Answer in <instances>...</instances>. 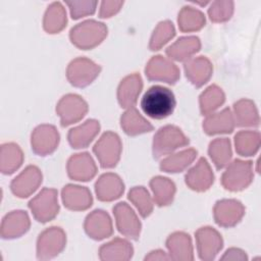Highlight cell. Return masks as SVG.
Masks as SVG:
<instances>
[{
	"label": "cell",
	"instance_id": "cell-1",
	"mask_svg": "<svg viewBox=\"0 0 261 261\" xmlns=\"http://www.w3.org/2000/svg\"><path fill=\"white\" fill-rule=\"evenodd\" d=\"M141 107L148 116L155 119H162L173 112L175 98L169 89L162 86H153L144 94Z\"/></svg>",
	"mask_w": 261,
	"mask_h": 261
},
{
	"label": "cell",
	"instance_id": "cell-2",
	"mask_svg": "<svg viewBox=\"0 0 261 261\" xmlns=\"http://www.w3.org/2000/svg\"><path fill=\"white\" fill-rule=\"evenodd\" d=\"M252 180V163L236 160L222 176V184L225 189L240 191L245 189Z\"/></svg>",
	"mask_w": 261,
	"mask_h": 261
},
{
	"label": "cell",
	"instance_id": "cell-3",
	"mask_svg": "<svg viewBox=\"0 0 261 261\" xmlns=\"http://www.w3.org/2000/svg\"><path fill=\"white\" fill-rule=\"evenodd\" d=\"M188 143L189 140L178 128L174 126H165L161 128L154 138V156L158 158L179 146L187 145Z\"/></svg>",
	"mask_w": 261,
	"mask_h": 261
},
{
	"label": "cell",
	"instance_id": "cell-4",
	"mask_svg": "<svg viewBox=\"0 0 261 261\" xmlns=\"http://www.w3.org/2000/svg\"><path fill=\"white\" fill-rule=\"evenodd\" d=\"M119 151L118 137L111 133L105 134L94 148V152L100 159L102 167L114 166L119 158Z\"/></svg>",
	"mask_w": 261,
	"mask_h": 261
},
{
	"label": "cell",
	"instance_id": "cell-5",
	"mask_svg": "<svg viewBox=\"0 0 261 261\" xmlns=\"http://www.w3.org/2000/svg\"><path fill=\"white\" fill-rule=\"evenodd\" d=\"M30 208L39 221L46 222L50 220L58 211L56 192L54 190H44L36 199L30 202Z\"/></svg>",
	"mask_w": 261,
	"mask_h": 261
},
{
	"label": "cell",
	"instance_id": "cell-6",
	"mask_svg": "<svg viewBox=\"0 0 261 261\" xmlns=\"http://www.w3.org/2000/svg\"><path fill=\"white\" fill-rule=\"evenodd\" d=\"M65 243L63 232L56 228L46 230L40 236L38 242V258L48 259L56 256L63 249Z\"/></svg>",
	"mask_w": 261,
	"mask_h": 261
},
{
	"label": "cell",
	"instance_id": "cell-7",
	"mask_svg": "<svg viewBox=\"0 0 261 261\" xmlns=\"http://www.w3.org/2000/svg\"><path fill=\"white\" fill-rule=\"evenodd\" d=\"M100 67L87 59H76L71 62L68 68V79L74 86L83 87L96 77Z\"/></svg>",
	"mask_w": 261,
	"mask_h": 261
},
{
	"label": "cell",
	"instance_id": "cell-8",
	"mask_svg": "<svg viewBox=\"0 0 261 261\" xmlns=\"http://www.w3.org/2000/svg\"><path fill=\"white\" fill-rule=\"evenodd\" d=\"M87 111V104L75 95L63 97L58 105V112L61 116V124L68 125L82 118Z\"/></svg>",
	"mask_w": 261,
	"mask_h": 261
},
{
	"label": "cell",
	"instance_id": "cell-9",
	"mask_svg": "<svg viewBox=\"0 0 261 261\" xmlns=\"http://www.w3.org/2000/svg\"><path fill=\"white\" fill-rule=\"evenodd\" d=\"M199 256L203 260L214 259L217 252L222 248L220 236L212 228L205 227L197 232Z\"/></svg>",
	"mask_w": 261,
	"mask_h": 261
},
{
	"label": "cell",
	"instance_id": "cell-10",
	"mask_svg": "<svg viewBox=\"0 0 261 261\" xmlns=\"http://www.w3.org/2000/svg\"><path fill=\"white\" fill-rule=\"evenodd\" d=\"M113 211L117 219L116 222L119 231L128 238L138 239L141 224L126 203H119L113 208Z\"/></svg>",
	"mask_w": 261,
	"mask_h": 261
},
{
	"label": "cell",
	"instance_id": "cell-11",
	"mask_svg": "<svg viewBox=\"0 0 261 261\" xmlns=\"http://www.w3.org/2000/svg\"><path fill=\"white\" fill-rule=\"evenodd\" d=\"M146 72L150 80H161L169 84L175 83L178 79L177 67L163 59L161 56H156L150 61L146 68Z\"/></svg>",
	"mask_w": 261,
	"mask_h": 261
},
{
	"label": "cell",
	"instance_id": "cell-12",
	"mask_svg": "<svg viewBox=\"0 0 261 261\" xmlns=\"http://www.w3.org/2000/svg\"><path fill=\"white\" fill-rule=\"evenodd\" d=\"M244 214V208L240 202L234 200H224L218 202L215 208L216 222L223 226L236 224Z\"/></svg>",
	"mask_w": 261,
	"mask_h": 261
},
{
	"label": "cell",
	"instance_id": "cell-13",
	"mask_svg": "<svg viewBox=\"0 0 261 261\" xmlns=\"http://www.w3.org/2000/svg\"><path fill=\"white\" fill-rule=\"evenodd\" d=\"M186 178L187 184L197 191H204L213 182V174L204 158H201L198 164L190 170Z\"/></svg>",
	"mask_w": 261,
	"mask_h": 261
},
{
	"label": "cell",
	"instance_id": "cell-14",
	"mask_svg": "<svg viewBox=\"0 0 261 261\" xmlns=\"http://www.w3.org/2000/svg\"><path fill=\"white\" fill-rule=\"evenodd\" d=\"M167 248L169 249L171 259L193 260L191 240L189 236L182 232L170 236L167 241Z\"/></svg>",
	"mask_w": 261,
	"mask_h": 261
},
{
	"label": "cell",
	"instance_id": "cell-15",
	"mask_svg": "<svg viewBox=\"0 0 261 261\" xmlns=\"http://www.w3.org/2000/svg\"><path fill=\"white\" fill-rule=\"evenodd\" d=\"M35 134L43 138V140L32 139V145L34 146L33 148L35 152L39 154H47L56 148V144L58 143V134H56L53 126H40L36 129Z\"/></svg>",
	"mask_w": 261,
	"mask_h": 261
},
{
	"label": "cell",
	"instance_id": "cell-16",
	"mask_svg": "<svg viewBox=\"0 0 261 261\" xmlns=\"http://www.w3.org/2000/svg\"><path fill=\"white\" fill-rule=\"evenodd\" d=\"M99 130V124L95 120H88L85 124L73 128L69 132L68 140L72 147H86Z\"/></svg>",
	"mask_w": 261,
	"mask_h": 261
},
{
	"label": "cell",
	"instance_id": "cell-17",
	"mask_svg": "<svg viewBox=\"0 0 261 261\" xmlns=\"http://www.w3.org/2000/svg\"><path fill=\"white\" fill-rule=\"evenodd\" d=\"M141 88L142 81L137 74L130 75L123 80L118 89V100L121 107L132 106L136 102Z\"/></svg>",
	"mask_w": 261,
	"mask_h": 261
},
{
	"label": "cell",
	"instance_id": "cell-18",
	"mask_svg": "<svg viewBox=\"0 0 261 261\" xmlns=\"http://www.w3.org/2000/svg\"><path fill=\"white\" fill-rule=\"evenodd\" d=\"M204 127L206 133L209 135L217 133H230L233 129V120L229 109H224L222 112L217 113V115L209 117L205 121Z\"/></svg>",
	"mask_w": 261,
	"mask_h": 261
},
{
	"label": "cell",
	"instance_id": "cell-19",
	"mask_svg": "<svg viewBox=\"0 0 261 261\" xmlns=\"http://www.w3.org/2000/svg\"><path fill=\"white\" fill-rule=\"evenodd\" d=\"M133 254V248L125 241L116 239L115 241L104 245L100 249V258L106 259H129Z\"/></svg>",
	"mask_w": 261,
	"mask_h": 261
},
{
	"label": "cell",
	"instance_id": "cell-20",
	"mask_svg": "<svg viewBox=\"0 0 261 261\" xmlns=\"http://www.w3.org/2000/svg\"><path fill=\"white\" fill-rule=\"evenodd\" d=\"M199 48V39L195 37H189L179 39L174 45L169 47L166 52L170 57L176 60H184L188 58L191 54L197 52Z\"/></svg>",
	"mask_w": 261,
	"mask_h": 261
},
{
	"label": "cell",
	"instance_id": "cell-21",
	"mask_svg": "<svg viewBox=\"0 0 261 261\" xmlns=\"http://www.w3.org/2000/svg\"><path fill=\"white\" fill-rule=\"evenodd\" d=\"M75 197L63 191V202L70 209H86L92 204V197L89 191L85 188L68 186Z\"/></svg>",
	"mask_w": 261,
	"mask_h": 261
},
{
	"label": "cell",
	"instance_id": "cell-22",
	"mask_svg": "<svg viewBox=\"0 0 261 261\" xmlns=\"http://www.w3.org/2000/svg\"><path fill=\"white\" fill-rule=\"evenodd\" d=\"M186 71L187 76H189V79H191L196 72H198L192 83L200 87L201 85L205 84L206 81L209 79L211 74V66L207 59L198 58L191 61L189 64H186Z\"/></svg>",
	"mask_w": 261,
	"mask_h": 261
},
{
	"label": "cell",
	"instance_id": "cell-23",
	"mask_svg": "<svg viewBox=\"0 0 261 261\" xmlns=\"http://www.w3.org/2000/svg\"><path fill=\"white\" fill-rule=\"evenodd\" d=\"M197 152L193 149L180 152L173 156L166 158L161 163V169L167 172H177L188 166L196 157Z\"/></svg>",
	"mask_w": 261,
	"mask_h": 261
},
{
	"label": "cell",
	"instance_id": "cell-24",
	"mask_svg": "<svg viewBox=\"0 0 261 261\" xmlns=\"http://www.w3.org/2000/svg\"><path fill=\"white\" fill-rule=\"evenodd\" d=\"M99 181L108 187L107 189L96 191L98 198L102 201H110L116 199L123 192V185L116 175L104 174L103 176H101Z\"/></svg>",
	"mask_w": 261,
	"mask_h": 261
},
{
	"label": "cell",
	"instance_id": "cell-25",
	"mask_svg": "<svg viewBox=\"0 0 261 261\" xmlns=\"http://www.w3.org/2000/svg\"><path fill=\"white\" fill-rule=\"evenodd\" d=\"M139 114L140 113H138L136 109H129L121 117V120L132 121V123H121V126H123L126 134L137 135L140 133L150 132L152 129V125Z\"/></svg>",
	"mask_w": 261,
	"mask_h": 261
},
{
	"label": "cell",
	"instance_id": "cell-26",
	"mask_svg": "<svg viewBox=\"0 0 261 261\" xmlns=\"http://www.w3.org/2000/svg\"><path fill=\"white\" fill-rule=\"evenodd\" d=\"M260 145L259 133H240L236 136L237 151L243 156H250L258 150Z\"/></svg>",
	"mask_w": 261,
	"mask_h": 261
},
{
	"label": "cell",
	"instance_id": "cell-27",
	"mask_svg": "<svg viewBox=\"0 0 261 261\" xmlns=\"http://www.w3.org/2000/svg\"><path fill=\"white\" fill-rule=\"evenodd\" d=\"M209 153L216 167L218 169L222 168L229 161L231 157L229 141L226 139L214 141L213 143L210 144Z\"/></svg>",
	"mask_w": 261,
	"mask_h": 261
},
{
	"label": "cell",
	"instance_id": "cell-28",
	"mask_svg": "<svg viewBox=\"0 0 261 261\" xmlns=\"http://www.w3.org/2000/svg\"><path fill=\"white\" fill-rule=\"evenodd\" d=\"M151 186L154 194L156 195V201L158 205L168 204L173 197L174 185L164 177H156L151 181Z\"/></svg>",
	"mask_w": 261,
	"mask_h": 261
},
{
	"label": "cell",
	"instance_id": "cell-29",
	"mask_svg": "<svg viewBox=\"0 0 261 261\" xmlns=\"http://www.w3.org/2000/svg\"><path fill=\"white\" fill-rule=\"evenodd\" d=\"M240 125H258L259 118L255 105L250 101H240L234 104Z\"/></svg>",
	"mask_w": 261,
	"mask_h": 261
},
{
	"label": "cell",
	"instance_id": "cell-30",
	"mask_svg": "<svg viewBox=\"0 0 261 261\" xmlns=\"http://www.w3.org/2000/svg\"><path fill=\"white\" fill-rule=\"evenodd\" d=\"M98 226L102 228V230L104 231L106 237L111 234L112 229H111L110 219L107 214H105L103 211H100V210L94 211L93 214L88 216L87 221H86V230H87L88 234L93 238Z\"/></svg>",
	"mask_w": 261,
	"mask_h": 261
},
{
	"label": "cell",
	"instance_id": "cell-31",
	"mask_svg": "<svg viewBox=\"0 0 261 261\" xmlns=\"http://www.w3.org/2000/svg\"><path fill=\"white\" fill-rule=\"evenodd\" d=\"M81 156V162L82 164H79L77 160L72 157L69 160V164H68V173L69 176L72 178H76L79 177V174L81 172V169H84L87 173V175L89 176V178L93 177L96 173V167L94 165V162L92 160L91 157L88 156L87 153L85 154H80Z\"/></svg>",
	"mask_w": 261,
	"mask_h": 261
},
{
	"label": "cell",
	"instance_id": "cell-32",
	"mask_svg": "<svg viewBox=\"0 0 261 261\" xmlns=\"http://www.w3.org/2000/svg\"><path fill=\"white\" fill-rule=\"evenodd\" d=\"M224 101V96L220 89L215 86H211L201 96V108L203 113H207L218 107Z\"/></svg>",
	"mask_w": 261,
	"mask_h": 261
},
{
	"label": "cell",
	"instance_id": "cell-33",
	"mask_svg": "<svg viewBox=\"0 0 261 261\" xmlns=\"http://www.w3.org/2000/svg\"><path fill=\"white\" fill-rule=\"evenodd\" d=\"M129 199L136 204L143 217H146L150 214L152 210V203L145 189L141 187L132 190L129 192Z\"/></svg>",
	"mask_w": 261,
	"mask_h": 261
},
{
	"label": "cell",
	"instance_id": "cell-34",
	"mask_svg": "<svg viewBox=\"0 0 261 261\" xmlns=\"http://www.w3.org/2000/svg\"><path fill=\"white\" fill-rule=\"evenodd\" d=\"M162 23H163V34H159L158 32L154 33L151 40V45H150V47L152 48L151 50H158L164 43L167 42L168 39L174 36V29L172 23H170L169 21H164Z\"/></svg>",
	"mask_w": 261,
	"mask_h": 261
},
{
	"label": "cell",
	"instance_id": "cell-35",
	"mask_svg": "<svg viewBox=\"0 0 261 261\" xmlns=\"http://www.w3.org/2000/svg\"><path fill=\"white\" fill-rule=\"evenodd\" d=\"M222 260L225 259H231V260H247V256L245 255L244 252L238 250V249H230L228 250L225 255L221 258Z\"/></svg>",
	"mask_w": 261,
	"mask_h": 261
},
{
	"label": "cell",
	"instance_id": "cell-36",
	"mask_svg": "<svg viewBox=\"0 0 261 261\" xmlns=\"http://www.w3.org/2000/svg\"><path fill=\"white\" fill-rule=\"evenodd\" d=\"M163 253H164V252H161V251H156L155 253L152 252L150 256L146 257V260H147V259H159V260H162V259H169V258H170V257L164 255Z\"/></svg>",
	"mask_w": 261,
	"mask_h": 261
}]
</instances>
